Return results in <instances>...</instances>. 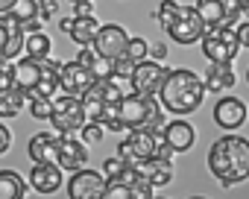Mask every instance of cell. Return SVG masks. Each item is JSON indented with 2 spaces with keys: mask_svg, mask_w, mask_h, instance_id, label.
Returning <instances> with one entry per match:
<instances>
[{
  "mask_svg": "<svg viewBox=\"0 0 249 199\" xmlns=\"http://www.w3.org/2000/svg\"><path fill=\"white\" fill-rule=\"evenodd\" d=\"M103 135H106V126H100V123H85L82 126V141L85 144H100Z\"/></svg>",
  "mask_w": 249,
  "mask_h": 199,
  "instance_id": "obj_31",
  "label": "cell"
},
{
  "mask_svg": "<svg viewBox=\"0 0 249 199\" xmlns=\"http://www.w3.org/2000/svg\"><path fill=\"white\" fill-rule=\"evenodd\" d=\"M30 106V94L18 85H9L0 91V117H15L21 115V109Z\"/></svg>",
  "mask_w": 249,
  "mask_h": 199,
  "instance_id": "obj_25",
  "label": "cell"
},
{
  "mask_svg": "<svg viewBox=\"0 0 249 199\" xmlns=\"http://www.w3.org/2000/svg\"><path fill=\"white\" fill-rule=\"evenodd\" d=\"M30 115L36 120H50L53 117V100L50 97H30Z\"/></svg>",
  "mask_w": 249,
  "mask_h": 199,
  "instance_id": "obj_29",
  "label": "cell"
},
{
  "mask_svg": "<svg viewBox=\"0 0 249 199\" xmlns=\"http://www.w3.org/2000/svg\"><path fill=\"white\" fill-rule=\"evenodd\" d=\"M59 79H62V94H71V97H85V94L97 85V79H100V76L73 59V62H65V65H62Z\"/></svg>",
  "mask_w": 249,
  "mask_h": 199,
  "instance_id": "obj_12",
  "label": "cell"
},
{
  "mask_svg": "<svg viewBox=\"0 0 249 199\" xmlns=\"http://www.w3.org/2000/svg\"><path fill=\"white\" fill-rule=\"evenodd\" d=\"M202 56L208 62H234L240 53V38L234 27H208V33L202 35Z\"/></svg>",
  "mask_w": 249,
  "mask_h": 199,
  "instance_id": "obj_7",
  "label": "cell"
},
{
  "mask_svg": "<svg viewBox=\"0 0 249 199\" xmlns=\"http://www.w3.org/2000/svg\"><path fill=\"white\" fill-rule=\"evenodd\" d=\"M164 141L176 149V152H188L196 144V129L188 120H170L164 126Z\"/></svg>",
  "mask_w": 249,
  "mask_h": 199,
  "instance_id": "obj_21",
  "label": "cell"
},
{
  "mask_svg": "<svg viewBox=\"0 0 249 199\" xmlns=\"http://www.w3.org/2000/svg\"><path fill=\"white\" fill-rule=\"evenodd\" d=\"M50 47H53V41H50L47 33H30L27 44H24V53L30 59H50Z\"/></svg>",
  "mask_w": 249,
  "mask_h": 199,
  "instance_id": "obj_28",
  "label": "cell"
},
{
  "mask_svg": "<svg viewBox=\"0 0 249 199\" xmlns=\"http://www.w3.org/2000/svg\"><path fill=\"white\" fill-rule=\"evenodd\" d=\"M156 199H159V196H156Z\"/></svg>",
  "mask_w": 249,
  "mask_h": 199,
  "instance_id": "obj_45",
  "label": "cell"
},
{
  "mask_svg": "<svg viewBox=\"0 0 249 199\" xmlns=\"http://www.w3.org/2000/svg\"><path fill=\"white\" fill-rule=\"evenodd\" d=\"M56 141H59V135H53V132H38V135H33L30 144H27V152H30L33 164H36V161H53V164H56Z\"/></svg>",
  "mask_w": 249,
  "mask_h": 199,
  "instance_id": "obj_24",
  "label": "cell"
},
{
  "mask_svg": "<svg viewBox=\"0 0 249 199\" xmlns=\"http://www.w3.org/2000/svg\"><path fill=\"white\" fill-rule=\"evenodd\" d=\"M56 164L68 173H76L82 167H88V147L85 141L73 138V135H59L56 141Z\"/></svg>",
  "mask_w": 249,
  "mask_h": 199,
  "instance_id": "obj_14",
  "label": "cell"
},
{
  "mask_svg": "<svg viewBox=\"0 0 249 199\" xmlns=\"http://www.w3.org/2000/svg\"><path fill=\"white\" fill-rule=\"evenodd\" d=\"M120 123L126 132L135 129H150V132H161L164 123V106L156 97H141V94H126L120 100Z\"/></svg>",
  "mask_w": 249,
  "mask_h": 199,
  "instance_id": "obj_4",
  "label": "cell"
},
{
  "mask_svg": "<svg viewBox=\"0 0 249 199\" xmlns=\"http://www.w3.org/2000/svg\"><path fill=\"white\" fill-rule=\"evenodd\" d=\"M76 6V15L73 18H82V15H91V3H73Z\"/></svg>",
  "mask_w": 249,
  "mask_h": 199,
  "instance_id": "obj_38",
  "label": "cell"
},
{
  "mask_svg": "<svg viewBox=\"0 0 249 199\" xmlns=\"http://www.w3.org/2000/svg\"><path fill=\"white\" fill-rule=\"evenodd\" d=\"M12 85V65H3L0 62V91Z\"/></svg>",
  "mask_w": 249,
  "mask_h": 199,
  "instance_id": "obj_34",
  "label": "cell"
},
{
  "mask_svg": "<svg viewBox=\"0 0 249 199\" xmlns=\"http://www.w3.org/2000/svg\"><path fill=\"white\" fill-rule=\"evenodd\" d=\"M103 24L94 18V15H82V18H73V27H71V41L79 44V47H94L97 35H100Z\"/></svg>",
  "mask_w": 249,
  "mask_h": 199,
  "instance_id": "obj_22",
  "label": "cell"
},
{
  "mask_svg": "<svg viewBox=\"0 0 249 199\" xmlns=\"http://www.w3.org/2000/svg\"><path fill=\"white\" fill-rule=\"evenodd\" d=\"M53 129L59 135H73V132H82V126L88 123L85 117V103H82V97H56L53 100V117H50Z\"/></svg>",
  "mask_w": 249,
  "mask_h": 199,
  "instance_id": "obj_8",
  "label": "cell"
},
{
  "mask_svg": "<svg viewBox=\"0 0 249 199\" xmlns=\"http://www.w3.org/2000/svg\"><path fill=\"white\" fill-rule=\"evenodd\" d=\"M205 94H208V91H205V82H202L194 70L176 67V70L167 73L159 100H161V106H164L170 115L185 117V115H194V112L202 106Z\"/></svg>",
  "mask_w": 249,
  "mask_h": 199,
  "instance_id": "obj_2",
  "label": "cell"
},
{
  "mask_svg": "<svg viewBox=\"0 0 249 199\" xmlns=\"http://www.w3.org/2000/svg\"><path fill=\"white\" fill-rule=\"evenodd\" d=\"M9 144H12V132H9L3 123H0V155L9 152Z\"/></svg>",
  "mask_w": 249,
  "mask_h": 199,
  "instance_id": "obj_35",
  "label": "cell"
},
{
  "mask_svg": "<svg viewBox=\"0 0 249 199\" xmlns=\"http://www.w3.org/2000/svg\"><path fill=\"white\" fill-rule=\"evenodd\" d=\"M76 62H79V65H85L88 70H94L100 79H106V76H111V73H114V62H111V59H106V56H100V53H97V47H82V50L76 53Z\"/></svg>",
  "mask_w": 249,
  "mask_h": 199,
  "instance_id": "obj_26",
  "label": "cell"
},
{
  "mask_svg": "<svg viewBox=\"0 0 249 199\" xmlns=\"http://www.w3.org/2000/svg\"><path fill=\"white\" fill-rule=\"evenodd\" d=\"M41 62H44V59H30V56L12 62V85L24 88V91L33 97L36 88H38V79H41Z\"/></svg>",
  "mask_w": 249,
  "mask_h": 199,
  "instance_id": "obj_19",
  "label": "cell"
},
{
  "mask_svg": "<svg viewBox=\"0 0 249 199\" xmlns=\"http://www.w3.org/2000/svg\"><path fill=\"white\" fill-rule=\"evenodd\" d=\"M71 27H73V18H62V30L71 33Z\"/></svg>",
  "mask_w": 249,
  "mask_h": 199,
  "instance_id": "obj_40",
  "label": "cell"
},
{
  "mask_svg": "<svg viewBox=\"0 0 249 199\" xmlns=\"http://www.w3.org/2000/svg\"><path fill=\"white\" fill-rule=\"evenodd\" d=\"M191 199H205V196H191Z\"/></svg>",
  "mask_w": 249,
  "mask_h": 199,
  "instance_id": "obj_42",
  "label": "cell"
},
{
  "mask_svg": "<svg viewBox=\"0 0 249 199\" xmlns=\"http://www.w3.org/2000/svg\"><path fill=\"white\" fill-rule=\"evenodd\" d=\"M71 3H91V0H71Z\"/></svg>",
  "mask_w": 249,
  "mask_h": 199,
  "instance_id": "obj_41",
  "label": "cell"
},
{
  "mask_svg": "<svg viewBox=\"0 0 249 199\" xmlns=\"http://www.w3.org/2000/svg\"><path fill=\"white\" fill-rule=\"evenodd\" d=\"M246 12H249V0H246Z\"/></svg>",
  "mask_w": 249,
  "mask_h": 199,
  "instance_id": "obj_43",
  "label": "cell"
},
{
  "mask_svg": "<svg viewBox=\"0 0 249 199\" xmlns=\"http://www.w3.org/2000/svg\"><path fill=\"white\" fill-rule=\"evenodd\" d=\"M53 9H56V6L50 3V0H18L9 15H12L18 24L30 27V24H41V18L53 15Z\"/></svg>",
  "mask_w": 249,
  "mask_h": 199,
  "instance_id": "obj_20",
  "label": "cell"
},
{
  "mask_svg": "<svg viewBox=\"0 0 249 199\" xmlns=\"http://www.w3.org/2000/svg\"><path fill=\"white\" fill-rule=\"evenodd\" d=\"M194 6L205 27H237L240 15L246 12V0H196Z\"/></svg>",
  "mask_w": 249,
  "mask_h": 199,
  "instance_id": "obj_9",
  "label": "cell"
},
{
  "mask_svg": "<svg viewBox=\"0 0 249 199\" xmlns=\"http://www.w3.org/2000/svg\"><path fill=\"white\" fill-rule=\"evenodd\" d=\"M27 179L18 170H0V199H24Z\"/></svg>",
  "mask_w": 249,
  "mask_h": 199,
  "instance_id": "obj_27",
  "label": "cell"
},
{
  "mask_svg": "<svg viewBox=\"0 0 249 199\" xmlns=\"http://www.w3.org/2000/svg\"><path fill=\"white\" fill-rule=\"evenodd\" d=\"M208 170L223 187H234L249 179V141L243 135L226 132L208 149Z\"/></svg>",
  "mask_w": 249,
  "mask_h": 199,
  "instance_id": "obj_1",
  "label": "cell"
},
{
  "mask_svg": "<svg viewBox=\"0 0 249 199\" xmlns=\"http://www.w3.org/2000/svg\"><path fill=\"white\" fill-rule=\"evenodd\" d=\"M246 115H249V109H246L243 100H237V97H220L217 106H214V123L220 129H226V132L240 129Z\"/></svg>",
  "mask_w": 249,
  "mask_h": 199,
  "instance_id": "obj_16",
  "label": "cell"
},
{
  "mask_svg": "<svg viewBox=\"0 0 249 199\" xmlns=\"http://www.w3.org/2000/svg\"><path fill=\"white\" fill-rule=\"evenodd\" d=\"M135 67H138V65H135L129 56H123V59H117V62H114V76H120V79H132Z\"/></svg>",
  "mask_w": 249,
  "mask_h": 199,
  "instance_id": "obj_32",
  "label": "cell"
},
{
  "mask_svg": "<svg viewBox=\"0 0 249 199\" xmlns=\"http://www.w3.org/2000/svg\"><path fill=\"white\" fill-rule=\"evenodd\" d=\"M15 3H18V0H0V15H9Z\"/></svg>",
  "mask_w": 249,
  "mask_h": 199,
  "instance_id": "obj_39",
  "label": "cell"
},
{
  "mask_svg": "<svg viewBox=\"0 0 249 199\" xmlns=\"http://www.w3.org/2000/svg\"><path fill=\"white\" fill-rule=\"evenodd\" d=\"M123 164H126V161H123L120 155H117V158H106V161H103V173H106V179H114V176L123 170Z\"/></svg>",
  "mask_w": 249,
  "mask_h": 199,
  "instance_id": "obj_33",
  "label": "cell"
},
{
  "mask_svg": "<svg viewBox=\"0 0 249 199\" xmlns=\"http://www.w3.org/2000/svg\"><path fill=\"white\" fill-rule=\"evenodd\" d=\"M138 170L153 187H164L173 182V161H167V158H150V161L138 164Z\"/></svg>",
  "mask_w": 249,
  "mask_h": 199,
  "instance_id": "obj_23",
  "label": "cell"
},
{
  "mask_svg": "<svg viewBox=\"0 0 249 199\" xmlns=\"http://www.w3.org/2000/svg\"><path fill=\"white\" fill-rule=\"evenodd\" d=\"M103 199H156V187L141 176L135 164H123V170L108 179Z\"/></svg>",
  "mask_w": 249,
  "mask_h": 199,
  "instance_id": "obj_6",
  "label": "cell"
},
{
  "mask_svg": "<svg viewBox=\"0 0 249 199\" xmlns=\"http://www.w3.org/2000/svg\"><path fill=\"white\" fill-rule=\"evenodd\" d=\"M150 41L147 38H129V47H126V56L135 62V65H141V62H147L150 59Z\"/></svg>",
  "mask_w": 249,
  "mask_h": 199,
  "instance_id": "obj_30",
  "label": "cell"
},
{
  "mask_svg": "<svg viewBox=\"0 0 249 199\" xmlns=\"http://www.w3.org/2000/svg\"><path fill=\"white\" fill-rule=\"evenodd\" d=\"M246 79H249V70H246Z\"/></svg>",
  "mask_w": 249,
  "mask_h": 199,
  "instance_id": "obj_44",
  "label": "cell"
},
{
  "mask_svg": "<svg viewBox=\"0 0 249 199\" xmlns=\"http://www.w3.org/2000/svg\"><path fill=\"white\" fill-rule=\"evenodd\" d=\"M167 73H170V70H167L161 62L147 59V62H141V65L135 67V73H132V91L141 94V97H159L161 88H164Z\"/></svg>",
  "mask_w": 249,
  "mask_h": 199,
  "instance_id": "obj_10",
  "label": "cell"
},
{
  "mask_svg": "<svg viewBox=\"0 0 249 199\" xmlns=\"http://www.w3.org/2000/svg\"><path fill=\"white\" fill-rule=\"evenodd\" d=\"M150 56H153V59H156V62H161V59H164V56H167V47H164V44H156V47H153V50H150Z\"/></svg>",
  "mask_w": 249,
  "mask_h": 199,
  "instance_id": "obj_37",
  "label": "cell"
},
{
  "mask_svg": "<svg viewBox=\"0 0 249 199\" xmlns=\"http://www.w3.org/2000/svg\"><path fill=\"white\" fill-rule=\"evenodd\" d=\"M156 18L164 27V33L176 44H185V47L202 41V35L208 33L196 6H185V3H176V0H161L159 9H156Z\"/></svg>",
  "mask_w": 249,
  "mask_h": 199,
  "instance_id": "obj_3",
  "label": "cell"
},
{
  "mask_svg": "<svg viewBox=\"0 0 249 199\" xmlns=\"http://www.w3.org/2000/svg\"><path fill=\"white\" fill-rule=\"evenodd\" d=\"M30 187L36 193H56L62 187V167L53 161H36L30 170Z\"/></svg>",
  "mask_w": 249,
  "mask_h": 199,
  "instance_id": "obj_17",
  "label": "cell"
},
{
  "mask_svg": "<svg viewBox=\"0 0 249 199\" xmlns=\"http://www.w3.org/2000/svg\"><path fill=\"white\" fill-rule=\"evenodd\" d=\"M117 155L126 161V164H135V167H138V164H144V161H150V158H167V161H173L176 149L164 141V129H161V132L135 129V132H129L126 138L120 141Z\"/></svg>",
  "mask_w": 249,
  "mask_h": 199,
  "instance_id": "obj_5",
  "label": "cell"
},
{
  "mask_svg": "<svg viewBox=\"0 0 249 199\" xmlns=\"http://www.w3.org/2000/svg\"><path fill=\"white\" fill-rule=\"evenodd\" d=\"M94 47H97V53H100V56H106V59L117 62V59L126 56V47H129V33L123 30L120 24H106V27L100 30V35H97Z\"/></svg>",
  "mask_w": 249,
  "mask_h": 199,
  "instance_id": "obj_15",
  "label": "cell"
},
{
  "mask_svg": "<svg viewBox=\"0 0 249 199\" xmlns=\"http://www.w3.org/2000/svg\"><path fill=\"white\" fill-rule=\"evenodd\" d=\"M24 44H27L24 24H18L12 15H0V62L12 65L18 53H24Z\"/></svg>",
  "mask_w": 249,
  "mask_h": 199,
  "instance_id": "obj_11",
  "label": "cell"
},
{
  "mask_svg": "<svg viewBox=\"0 0 249 199\" xmlns=\"http://www.w3.org/2000/svg\"><path fill=\"white\" fill-rule=\"evenodd\" d=\"M234 30H237V38H240V44H243V47H249V21H240Z\"/></svg>",
  "mask_w": 249,
  "mask_h": 199,
  "instance_id": "obj_36",
  "label": "cell"
},
{
  "mask_svg": "<svg viewBox=\"0 0 249 199\" xmlns=\"http://www.w3.org/2000/svg\"><path fill=\"white\" fill-rule=\"evenodd\" d=\"M108 179L106 173H97V170H76L68 182V196L71 199H103V190H106Z\"/></svg>",
  "mask_w": 249,
  "mask_h": 199,
  "instance_id": "obj_13",
  "label": "cell"
},
{
  "mask_svg": "<svg viewBox=\"0 0 249 199\" xmlns=\"http://www.w3.org/2000/svg\"><path fill=\"white\" fill-rule=\"evenodd\" d=\"M202 82H205V91L208 94H226V91L234 88L237 73H234L231 62H208V70H205Z\"/></svg>",
  "mask_w": 249,
  "mask_h": 199,
  "instance_id": "obj_18",
  "label": "cell"
}]
</instances>
